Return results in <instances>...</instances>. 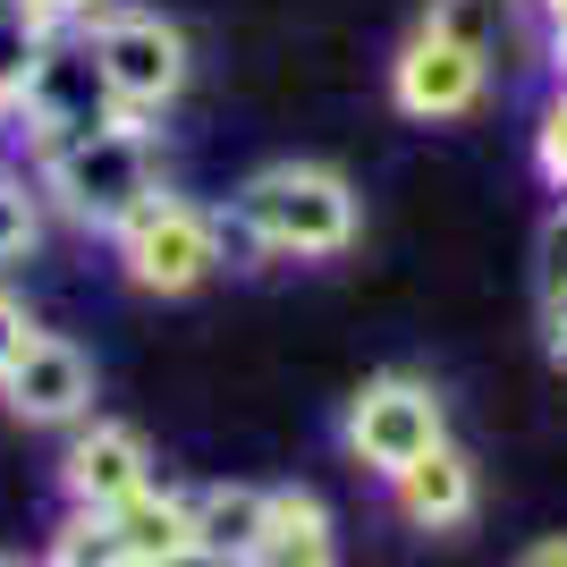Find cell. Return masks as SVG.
<instances>
[{"mask_svg": "<svg viewBox=\"0 0 567 567\" xmlns=\"http://www.w3.org/2000/svg\"><path fill=\"white\" fill-rule=\"evenodd\" d=\"M9 127H18V102H9V85H0V136H9Z\"/></svg>", "mask_w": 567, "mask_h": 567, "instance_id": "cell-24", "label": "cell"}, {"mask_svg": "<svg viewBox=\"0 0 567 567\" xmlns=\"http://www.w3.org/2000/svg\"><path fill=\"white\" fill-rule=\"evenodd\" d=\"M534 18H543V60H550V76H567V0H534Z\"/></svg>", "mask_w": 567, "mask_h": 567, "instance_id": "cell-20", "label": "cell"}, {"mask_svg": "<svg viewBox=\"0 0 567 567\" xmlns=\"http://www.w3.org/2000/svg\"><path fill=\"white\" fill-rule=\"evenodd\" d=\"M85 51L102 60V85H111V111L127 127H162L195 85V43L187 25L144 9V0H111L94 25H85Z\"/></svg>", "mask_w": 567, "mask_h": 567, "instance_id": "cell-3", "label": "cell"}, {"mask_svg": "<svg viewBox=\"0 0 567 567\" xmlns=\"http://www.w3.org/2000/svg\"><path fill=\"white\" fill-rule=\"evenodd\" d=\"M34 331H43V322L25 313V297H18V288L0 280V373H9V364H18V355L34 348Z\"/></svg>", "mask_w": 567, "mask_h": 567, "instance_id": "cell-19", "label": "cell"}, {"mask_svg": "<svg viewBox=\"0 0 567 567\" xmlns=\"http://www.w3.org/2000/svg\"><path fill=\"white\" fill-rule=\"evenodd\" d=\"M118 534V559L127 567H195V508L187 492H169V483H144L127 492L118 508H102Z\"/></svg>", "mask_w": 567, "mask_h": 567, "instance_id": "cell-12", "label": "cell"}, {"mask_svg": "<svg viewBox=\"0 0 567 567\" xmlns=\"http://www.w3.org/2000/svg\"><path fill=\"white\" fill-rule=\"evenodd\" d=\"M9 9H18L34 34H85V25H94L111 0H9Z\"/></svg>", "mask_w": 567, "mask_h": 567, "instance_id": "cell-18", "label": "cell"}, {"mask_svg": "<svg viewBox=\"0 0 567 567\" xmlns=\"http://www.w3.org/2000/svg\"><path fill=\"white\" fill-rule=\"evenodd\" d=\"M25 169H34V187H43L51 213L69 220V229H85V237H111L118 220L144 204V195L162 187V153H153V127H127V118L25 144Z\"/></svg>", "mask_w": 567, "mask_h": 567, "instance_id": "cell-2", "label": "cell"}, {"mask_svg": "<svg viewBox=\"0 0 567 567\" xmlns=\"http://www.w3.org/2000/svg\"><path fill=\"white\" fill-rule=\"evenodd\" d=\"M229 246L271 262H339L364 237V195L339 162H262L255 178H237L229 195Z\"/></svg>", "mask_w": 567, "mask_h": 567, "instance_id": "cell-1", "label": "cell"}, {"mask_svg": "<svg viewBox=\"0 0 567 567\" xmlns=\"http://www.w3.org/2000/svg\"><path fill=\"white\" fill-rule=\"evenodd\" d=\"M246 567H339L331 508L306 483H271V517H262V543L246 550Z\"/></svg>", "mask_w": 567, "mask_h": 567, "instance_id": "cell-14", "label": "cell"}, {"mask_svg": "<svg viewBox=\"0 0 567 567\" xmlns=\"http://www.w3.org/2000/svg\"><path fill=\"white\" fill-rule=\"evenodd\" d=\"M517 567H567V534H550V543H534V550H517Z\"/></svg>", "mask_w": 567, "mask_h": 567, "instance_id": "cell-23", "label": "cell"}, {"mask_svg": "<svg viewBox=\"0 0 567 567\" xmlns=\"http://www.w3.org/2000/svg\"><path fill=\"white\" fill-rule=\"evenodd\" d=\"M534 178L567 204V85H550L534 111Z\"/></svg>", "mask_w": 567, "mask_h": 567, "instance_id": "cell-17", "label": "cell"}, {"mask_svg": "<svg viewBox=\"0 0 567 567\" xmlns=\"http://www.w3.org/2000/svg\"><path fill=\"white\" fill-rule=\"evenodd\" d=\"M550 288H567V204L550 213V229H543V297Z\"/></svg>", "mask_w": 567, "mask_h": 567, "instance_id": "cell-21", "label": "cell"}, {"mask_svg": "<svg viewBox=\"0 0 567 567\" xmlns=\"http://www.w3.org/2000/svg\"><path fill=\"white\" fill-rule=\"evenodd\" d=\"M0 567H25V559H0Z\"/></svg>", "mask_w": 567, "mask_h": 567, "instance_id": "cell-25", "label": "cell"}, {"mask_svg": "<svg viewBox=\"0 0 567 567\" xmlns=\"http://www.w3.org/2000/svg\"><path fill=\"white\" fill-rule=\"evenodd\" d=\"M43 567H127V559H118V534H111L102 508H69L60 534H51V550H43Z\"/></svg>", "mask_w": 567, "mask_h": 567, "instance_id": "cell-16", "label": "cell"}, {"mask_svg": "<svg viewBox=\"0 0 567 567\" xmlns=\"http://www.w3.org/2000/svg\"><path fill=\"white\" fill-rule=\"evenodd\" d=\"M195 508V567H246V550L262 543V517H271V492L262 483H204L187 492Z\"/></svg>", "mask_w": 567, "mask_h": 567, "instance_id": "cell-13", "label": "cell"}, {"mask_svg": "<svg viewBox=\"0 0 567 567\" xmlns=\"http://www.w3.org/2000/svg\"><path fill=\"white\" fill-rule=\"evenodd\" d=\"M144 483H153V441H144V424H127V415H85L76 441L60 450V492H69V508H118V499L144 492Z\"/></svg>", "mask_w": 567, "mask_h": 567, "instance_id": "cell-9", "label": "cell"}, {"mask_svg": "<svg viewBox=\"0 0 567 567\" xmlns=\"http://www.w3.org/2000/svg\"><path fill=\"white\" fill-rule=\"evenodd\" d=\"M543 339H550V355L567 364V288H550V297H543Z\"/></svg>", "mask_w": 567, "mask_h": 567, "instance_id": "cell-22", "label": "cell"}, {"mask_svg": "<svg viewBox=\"0 0 567 567\" xmlns=\"http://www.w3.org/2000/svg\"><path fill=\"white\" fill-rule=\"evenodd\" d=\"M94 390H102L94 355L76 348V339H60V331H34V348L0 373V406H9L18 424H43V432H60V424L76 432L94 415Z\"/></svg>", "mask_w": 567, "mask_h": 567, "instance_id": "cell-8", "label": "cell"}, {"mask_svg": "<svg viewBox=\"0 0 567 567\" xmlns=\"http://www.w3.org/2000/svg\"><path fill=\"white\" fill-rule=\"evenodd\" d=\"M441 441H450V399H441L432 373H406V364L373 373L348 399V415H339V450H348L364 474H381V483L406 474L415 457H432Z\"/></svg>", "mask_w": 567, "mask_h": 567, "instance_id": "cell-5", "label": "cell"}, {"mask_svg": "<svg viewBox=\"0 0 567 567\" xmlns=\"http://www.w3.org/2000/svg\"><path fill=\"white\" fill-rule=\"evenodd\" d=\"M111 262H118V280L144 288V297H195V288L229 262V220H220V204H204V195L153 187L136 213L111 229Z\"/></svg>", "mask_w": 567, "mask_h": 567, "instance_id": "cell-4", "label": "cell"}, {"mask_svg": "<svg viewBox=\"0 0 567 567\" xmlns=\"http://www.w3.org/2000/svg\"><path fill=\"white\" fill-rule=\"evenodd\" d=\"M474 499H483V483H474V457L457 450V441H441L432 457L390 474V508H399L415 534H457V525H474Z\"/></svg>", "mask_w": 567, "mask_h": 567, "instance_id": "cell-11", "label": "cell"}, {"mask_svg": "<svg viewBox=\"0 0 567 567\" xmlns=\"http://www.w3.org/2000/svg\"><path fill=\"white\" fill-rule=\"evenodd\" d=\"M43 229H51V204H43V187H34V169L0 162V271H9V262H34Z\"/></svg>", "mask_w": 567, "mask_h": 567, "instance_id": "cell-15", "label": "cell"}, {"mask_svg": "<svg viewBox=\"0 0 567 567\" xmlns=\"http://www.w3.org/2000/svg\"><path fill=\"white\" fill-rule=\"evenodd\" d=\"M424 25H441L450 43H466L492 76L534 69V51H543V18H534V0H432Z\"/></svg>", "mask_w": 567, "mask_h": 567, "instance_id": "cell-10", "label": "cell"}, {"mask_svg": "<svg viewBox=\"0 0 567 567\" xmlns=\"http://www.w3.org/2000/svg\"><path fill=\"white\" fill-rule=\"evenodd\" d=\"M483 102H492V69L466 43H450L441 25H406V43L390 51V111L415 127H450V118H474Z\"/></svg>", "mask_w": 567, "mask_h": 567, "instance_id": "cell-6", "label": "cell"}, {"mask_svg": "<svg viewBox=\"0 0 567 567\" xmlns=\"http://www.w3.org/2000/svg\"><path fill=\"white\" fill-rule=\"evenodd\" d=\"M559 85H567V76H559Z\"/></svg>", "mask_w": 567, "mask_h": 567, "instance_id": "cell-26", "label": "cell"}, {"mask_svg": "<svg viewBox=\"0 0 567 567\" xmlns=\"http://www.w3.org/2000/svg\"><path fill=\"white\" fill-rule=\"evenodd\" d=\"M111 85H102V60L85 51V34H51L34 51V69L18 85V127L25 144L43 136H76V127H111Z\"/></svg>", "mask_w": 567, "mask_h": 567, "instance_id": "cell-7", "label": "cell"}]
</instances>
